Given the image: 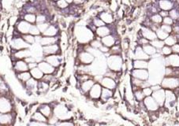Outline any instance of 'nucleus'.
<instances>
[{"label": "nucleus", "instance_id": "obj_27", "mask_svg": "<svg viewBox=\"0 0 179 126\" xmlns=\"http://www.w3.org/2000/svg\"><path fill=\"white\" fill-rule=\"evenodd\" d=\"M15 77L17 80V81L19 82L20 84L24 87V84H26V82L32 77V76H31V74H30L29 70V71H25L21 72V73L15 74Z\"/></svg>", "mask_w": 179, "mask_h": 126}, {"label": "nucleus", "instance_id": "obj_16", "mask_svg": "<svg viewBox=\"0 0 179 126\" xmlns=\"http://www.w3.org/2000/svg\"><path fill=\"white\" fill-rule=\"evenodd\" d=\"M95 83L96 81L93 78H91V79H89V80H85V81L81 82L79 87H78V89L80 91V94H82L84 96H86L87 98V94L89 92V91H90V89Z\"/></svg>", "mask_w": 179, "mask_h": 126}, {"label": "nucleus", "instance_id": "obj_42", "mask_svg": "<svg viewBox=\"0 0 179 126\" xmlns=\"http://www.w3.org/2000/svg\"><path fill=\"white\" fill-rule=\"evenodd\" d=\"M150 44H152L154 47H156V48L157 49V51H158V52L161 50V48H162V46L165 45L164 41H163V40H159V39H158V38L156 39V40L150 41Z\"/></svg>", "mask_w": 179, "mask_h": 126}, {"label": "nucleus", "instance_id": "obj_39", "mask_svg": "<svg viewBox=\"0 0 179 126\" xmlns=\"http://www.w3.org/2000/svg\"><path fill=\"white\" fill-rule=\"evenodd\" d=\"M150 19H151V21L152 23L155 24V25H157L159 26L161 25V24H162V17H161V15L159 14H152L151 17H150Z\"/></svg>", "mask_w": 179, "mask_h": 126}, {"label": "nucleus", "instance_id": "obj_36", "mask_svg": "<svg viewBox=\"0 0 179 126\" xmlns=\"http://www.w3.org/2000/svg\"><path fill=\"white\" fill-rule=\"evenodd\" d=\"M133 96H134V99L137 102L143 101L144 99L145 98V95L144 94L142 88H137V89L133 91Z\"/></svg>", "mask_w": 179, "mask_h": 126}, {"label": "nucleus", "instance_id": "obj_46", "mask_svg": "<svg viewBox=\"0 0 179 126\" xmlns=\"http://www.w3.org/2000/svg\"><path fill=\"white\" fill-rule=\"evenodd\" d=\"M29 33L32 34V35H33V36H39V35H42L41 32H40V29H39L38 27H37L36 24L31 25V28H30V30H29Z\"/></svg>", "mask_w": 179, "mask_h": 126}, {"label": "nucleus", "instance_id": "obj_23", "mask_svg": "<svg viewBox=\"0 0 179 126\" xmlns=\"http://www.w3.org/2000/svg\"><path fill=\"white\" fill-rule=\"evenodd\" d=\"M164 63L166 66H179V55L172 53L171 55L164 57Z\"/></svg>", "mask_w": 179, "mask_h": 126}, {"label": "nucleus", "instance_id": "obj_6", "mask_svg": "<svg viewBox=\"0 0 179 126\" xmlns=\"http://www.w3.org/2000/svg\"><path fill=\"white\" fill-rule=\"evenodd\" d=\"M17 115L15 111L0 113V124L2 125H14L16 123Z\"/></svg>", "mask_w": 179, "mask_h": 126}, {"label": "nucleus", "instance_id": "obj_48", "mask_svg": "<svg viewBox=\"0 0 179 126\" xmlns=\"http://www.w3.org/2000/svg\"><path fill=\"white\" fill-rule=\"evenodd\" d=\"M174 23V19L170 17V16H167V17H165L162 18V24H164V25H171L172 26Z\"/></svg>", "mask_w": 179, "mask_h": 126}, {"label": "nucleus", "instance_id": "obj_7", "mask_svg": "<svg viewBox=\"0 0 179 126\" xmlns=\"http://www.w3.org/2000/svg\"><path fill=\"white\" fill-rule=\"evenodd\" d=\"M160 85L164 89L173 90L179 86V78L173 77V76H164L160 82Z\"/></svg>", "mask_w": 179, "mask_h": 126}, {"label": "nucleus", "instance_id": "obj_21", "mask_svg": "<svg viewBox=\"0 0 179 126\" xmlns=\"http://www.w3.org/2000/svg\"><path fill=\"white\" fill-rule=\"evenodd\" d=\"M60 27L58 23H51L46 31L42 34L46 36H59L60 34Z\"/></svg>", "mask_w": 179, "mask_h": 126}, {"label": "nucleus", "instance_id": "obj_50", "mask_svg": "<svg viewBox=\"0 0 179 126\" xmlns=\"http://www.w3.org/2000/svg\"><path fill=\"white\" fill-rule=\"evenodd\" d=\"M142 91H143L144 94L145 95V97L151 96L152 94V93H153V90H152V88H151V86L142 88Z\"/></svg>", "mask_w": 179, "mask_h": 126}, {"label": "nucleus", "instance_id": "obj_38", "mask_svg": "<svg viewBox=\"0 0 179 126\" xmlns=\"http://www.w3.org/2000/svg\"><path fill=\"white\" fill-rule=\"evenodd\" d=\"M164 44L165 45H167V46H172L173 45H174L176 43H177V39H176V36H175L174 34H170L164 40Z\"/></svg>", "mask_w": 179, "mask_h": 126}, {"label": "nucleus", "instance_id": "obj_12", "mask_svg": "<svg viewBox=\"0 0 179 126\" xmlns=\"http://www.w3.org/2000/svg\"><path fill=\"white\" fill-rule=\"evenodd\" d=\"M31 25H32V24L29 23V22H27L23 19H20L17 23V25L14 26V28L17 33L22 36V35H25V34L29 33Z\"/></svg>", "mask_w": 179, "mask_h": 126}, {"label": "nucleus", "instance_id": "obj_14", "mask_svg": "<svg viewBox=\"0 0 179 126\" xmlns=\"http://www.w3.org/2000/svg\"><path fill=\"white\" fill-rule=\"evenodd\" d=\"M99 83H100L103 88H108L113 91L115 90L118 86V83L116 81V80L109 76H103L101 80Z\"/></svg>", "mask_w": 179, "mask_h": 126}, {"label": "nucleus", "instance_id": "obj_2", "mask_svg": "<svg viewBox=\"0 0 179 126\" xmlns=\"http://www.w3.org/2000/svg\"><path fill=\"white\" fill-rule=\"evenodd\" d=\"M125 59L122 55H111L107 57L108 69L114 72L122 71Z\"/></svg>", "mask_w": 179, "mask_h": 126}, {"label": "nucleus", "instance_id": "obj_1", "mask_svg": "<svg viewBox=\"0 0 179 126\" xmlns=\"http://www.w3.org/2000/svg\"><path fill=\"white\" fill-rule=\"evenodd\" d=\"M74 31V35L78 44L81 45L89 44L96 36L95 33L86 25H77Z\"/></svg>", "mask_w": 179, "mask_h": 126}, {"label": "nucleus", "instance_id": "obj_5", "mask_svg": "<svg viewBox=\"0 0 179 126\" xmlns=\"http://www.w3.org/2000/svg\"><path fill=\"white\" fill-rule=\"evenodd\" d=\"M103 87L99 82H96L87 94V100L96 102L100 99Z\"/></svg>", "mask_w": 179, "mask_h": 126}, {"label": "nucleus", "instance_id": "obj_35", "mask_svg": "<svg viewBox=\"0 0 179 126\" xmlns=\"http://www.w3.org/2000/svg\"><path fill=\"white\" fill-rule=\"evenodd\" d=\"M142 47H143L144 52H145L147 55H149L150 57H152V55H156V53L158 52V51H157V49H156V47H154L151 44L144 45V46H143Z\"/></svg>", "mask_w": 179, "mask_h": 126}, {"label": "nucleus", "instance_id": "obj_31", "mask_svg": "<svg viewBox=\"0 0 179 126\" xmlns=\"http://www.w3.org/2000/svg\"><path fill=\"white\" fill-rule=\"evenodd\" d=\"M149 61L143 59H133V69H148Z\"/></svg>", "mask_w": 179, "mask_h": 126}, {"label": "nucleus", "instance_id": "obj_19", "mask_svg": "<svg viewBox=\"0 0 179 126\" xmlns=\"http://www.w3.org/2000/svg\"><path fill=\"white\" fill-rule=\"evenodd\" d=\"M38 67L40 68L44 74H55L57 68L54 67L50 63H48L44 59L38 62Z\"/></svg>", "mask_w": 179, "mask_h": 126}, {"label": "nucleus", "instance_id": "obj_54", "mask_svg": "<svg viewBox=\"0 0 179 126\" xmlns=\"http://www.w3.org/2000/svg\"><path fill=\"white\" fill-rule=\"evenodd\" d=\"M28 65H29V69H33V68L36 67V66H38V62H35L29 63Z\"/></svg>", "mask_w": 179, "mask_h": 126}, {"label": "nucleus", "instance_id": "obj_28", "mask_svg": "<svg viewBox=\"0 0 179 126\" xmlns=\"http://www.w3.org/2000/svg\"><path fill=\"white\" fill-rule=\"evenodd\" d=\"M20 18L23 19L29 23L35 25L36 24V14H31V13H26L21 11L20 12Z\"/></svg>", "mask_w": 179, "mask_h": 126}, {"label": "nucleus", "instance_id": "obj_53", "mask_svg": "<svg viewBox=\"0 0 179 126\" xmlns=\"http://www.w3.org/2000/svg\"><path fill=\"white\" fill-rule=\"evenodd\" d=\"M160 15H161V17L163 18L165 17H167L169 16V11L168 10H160V11L159 12Z\"/></svg>", "mask_w": 179, "mask_h": 126}, {"label": "nucleus", "instance_id": "obj_20", "mask_svg": "<svg viewBox=\"0 0 179 126\" xmlns=\"http://www.w3.org/2000/svg\"><path fill=\"white\" fill-rule=\"evenodd\" d=\"M147 111H157L159 108V106L157 103L155 99L151 95V96L145 97L143 100Z\"/></svg>", "mask_w": 179, "mask_h": 126}, {"label": "nucleus", "instance_id": "obj_43", "mask_svg": "<svg viewBox=\"0 0 179 126\" xmlns=\"http://www.w3.org/2000/svg\"><path fill=\"white\" fill-rule=\"evenodd\" d=\"M20 19H21L20 16H18V15H10L8 17V19H7V22H8L10 26H14V27Z\"/></svg>", "mask_w": 179, "mask_h": 126}, {"label": "nucleus", "instance_id": "obj_29", "mask_svg": "<svg viewBox=\"0 0 179 126\" xmlns=\"http://www.w3.org/2000/svg\"><path fill=\"white\" fill-rule=\"evenodd\" d=\"M113 95H114V91L108 89V88H103L101 97H100L99 100L101 101L103 103H107L110 99L113 98Z\"/></svg>", "mask_w": 179, "mask_h": 126}, {"label": "nucleus", "instance_id": "obj_40", "mask_svg": "<svg viewBox=\"0 0 179 126\" xmlns=\"http://www.w3.org/2000/svg\"><path fill=\"white\" fill-rule=\"evenodd\" d=\"M22 38H23L25 41H26L27 44H29V45H33V44H36V37L35 36L32 35V34L30 33H27L25 34V35H22Z\"/></svg>", "mask_w": 179, "mask_h": 126}, {"label": "nucleus", "instance_id": "obj_34", "mask_svg": "<svg viewBox=\"0 0 179 126\" xmlns=\"http://www.w3.org/2000/svg\"><path fill=\"white\" fill-rule=\"evenodd\" d=\"M70 5L65 0H59L57 2H55V6L56 10H58V12L60 10H63L70 7Z\"/></svg>", "mask_w": 179, "mask_h": 126}, {"label": "nucleus", "instance_id": "obj_26", "mask_svg": "<svg viewBox=\"0 0 179 126\" xmlns=\"http://www.w3.org/2000/svg\"><path fill=\"white\" fill-rule=\"evenodd\" d=\"M60 42V39L59 36H43L41 37V40L40 41V44L42 46H47V45H51L54 44H58Z\"/></svg>", "mask_w": 179, "mask_h": 126}, {"label": "nucleus", "instance_id": "obj_13", "mask_svg": "<svg viewBox=\"0 0 179 126\" xmlns=\"http://www.w3.org/2000/svg\"><path fill=\"white\" fill-rule=\"evenodd\" d=\"M32 55V52L30 48L21 49V50H17L14 52L11 53V61H14V60H18V59H25L28 57Z\"/></svg>", "mask_w": 179, "mask_h": 126}, {"label": "nucleus", "instance_id": "obj_41", "mask_svg": "<svg viewBox=\"0 0 179 126\" xmlns=\"http://www.w3.org/2000/svg\"><path fill=\"white\" fill-rule=\"evenodd\" d=\"M159 53H160V55H162L163 58H164V57H167L169 56V55H171L173 53L172 48H171V46H167V45H164V46L161 48V50L159 51Z\"/></svg>", "mask_w": 179, "mask_h": 126}, {"label": "nucleus", "instance_id": "obj_4", "mask_svg": "<svg viewBox=\"0 0 179 126\" xmlns=\"http://www.w3.org/2000/svg\"><path fill=\"white\" fill-rule=\"evenodd\" d=\"M14 102L10 95H0V113L14 111Z\"/></svg>", "mask_w": 179, "mask_h": 126}, {"label": "nucleus", "instance_id": "obj_9", "mask_svg": "<svg viewBox=\"0 0 179 126\" xmlns=\"http://www.w3.org/2000/svg\"><path fill=\"white\" fill-rule=\"evenodd\" d=\"M97 16L101 19L106 25H111V24L116 23L114 13L112 12L111 10H105L101 11L97 14Z\"/></svg>", "mask_w": 179, "mask_h": 126}, {"label": "nucleus", "instance_id": "obj_44", "mask_svg": "<svg viewBox=\"0 0 179 126\" xmlns=\"http://www.w3.org/2000/svg\"><path fill=\"white\" fill-rule=\"evenodd\" d=\"M91 21H92V23L93 25H95L96 27L99 28L101 27V26H103V25H105L106 24L102 21L101 19L99 18L98 16H96V17H92V19H91Z\"/></svg>", "mask_w": 179, "mask_h": 126}, {"label": "nucleus", "instance_id": "obj_18", "mask_svg": "<svg viewBox=\"0 0 179 126\" xmlns=\"http://www.w3.org/2000/svg\"><path fill=\"white\" fill-rule=\"evenodd\" d=\"M119 39H120V36H119L118 33H111L101 38V42L103 45H105V46L111 48L112 46H114L116 41Z\"/></svg>", "mask_w": 179, "mask_h": 126}, {"label": "nucleus", "instance_id": "obj_11", "mask_svg": "<svg viewBox=\"0 0 179 126\" xmlns=\"http://www.w3.org/2000/svg\"><path fill=\"white\" fill-rule=\"evenodd\" d=\"M44 59L48 63H50L54 67L59 68L62 65H63L64 58L62 55H51L44 57Z\"/></svg>", "mask_w": 179, "mask_h": 126}, {"label": "nucleus", "instance_id": "obj_15", "mask_svg": "<svg viewBox=\"0 0 179 126\" xmlns=\"http://www.w3.org/2000/svg\"><path fill=\"white\" fill-rule=\"evenodd\" d=\"M129 74L131 76L136 77L142 80H147L149 78V71L145 69H133Z\"/></svg>", "mask_w": 179, "mask_h": 126}, {"label": "nucleus", "instance_id": "obj_52", "mask_svg": "<svg viewBox=\"0 0 179 126\" xmlns=\"http://www.w3.org/2000/svg\"><path fill=\"white\" fill-rule=\"evenodd\" d=\"M89 0H74V3L78 6H84Z\"/></svg>", "mask_w": 179, "mask_h": 126}, {"label": "nucleus", "instance_id": "obj_24", "mask_svg": "<svg viewBox=\"0 0 179 126\" xmlns=\"http://www.w3.org/2000/svg\"><path fill=\"white\" fill-rule=\"evenodd\" d=\"M133 53H134L133 59H143V60H147V61H149L151 59V57L144 52L143 47L140 45H137L135 47V49L133 50Z\"/></svg>", "mask_w": 179, "mask_h": 126}, {"label": "nucleus", "instance_id": "obj_3", "mask_svg": "<svg viewBox=\"0 0 179 126\" xmlns=\"http://www.w3.org/2000/svg\"><path fill=\"white\" fill-rule=\"evenodd\" d=\"M9 40V46H10V50L11 52H14L17 50H21V49L30 48L31 45L25 41L22 36L21 35L18 36H14L13 37L10 39Z\"/></svg>", "mask_w": 179, "mask_h": 126}, {"label": "nucleus", "instance_id": "obj_56", "mask_svg": "<svg viewBox=\"0 0 179 126\" xmlns=\"http://www.w3.org/2000/svg\"><path fill=\"white\" fill-rule=\"evenodd\" d=\"M51 1H52V2H57V1H59V0H51Z\"/></svg>", "mask_w": 179, "mask_h": 126}, {"label": "nucleus", "instance_id": "obj_49", "mask_svg": "<svg viewBox=\"0 0 179 126\" xmlns=\"http://www.w3.org/2000/svg\"><path fill=\"white\" fill-rule=\"evenodd\" d=\"M160 28L162 29L164 32H167L168 34H171L172 33V26L171 25H164V24H161L160 25Z\"/></svg>", "mask_w": 179, "mask_h": 126}, {"label": "nucleus", "instance_id": "obj_30", "mask_svg": "<svg viewBox=\"0 0 179 126\" xmlns=\"http://www.w3.org/2000/svg\"><path fill=\"white\" fill-rule=\"evenodd\" d=\"M50 84L44 80H39L38 83V94H47L50 91Z\"/></svg>", "mask_w": 179, "mask_h": 126}, {"label": "nucleus", "instance_id": "obj_32", "mask_svg": "<svg viewBox=\"0 0 179 126\" xmlns=\"http://www.w3.org/2000/svg\"><path fill=\"white\" fill-rule=\"evenodd\" d=\"M30 120H33V121H36V122H43V123H47V118L39 110L36 111L30 116Z\"/></svg>", "mask_w": 179, "mask_h": 126}, {"label": "nucleus", "instance_id": "obj_51", "mask_svg": "<svg viewBox=\"0 0 179 126\" xmlns=\"http://www.w3.org/2000/svg\"><path fill=\"white\" fill-rule=\"evenodd\" d=\"M171 48H172L173 53L179 55V43H176L174 45H173V46H171Z\"/></svg>", "mask_w": 179, "mask_h": 126}, {"label": "nucleus", "instance_id": "obj_37", "mask_svg": "<svg viewBox=\"0 0 179 126\" xmlns=\"http://www.w3.org/2000/svg\"><path fill=\"white\" fill-rule=\"evenodd\" d=\"M122 49L121 46V44H114L110 48L109 55H122Z\"/></svg>", "mask_w": 179, "mask_h": 126}, {"label": "nucleus", "instance_id": "obj_33", "mask_svg": "<svg viewBox=\"0 0 179 126\" xmlns=\"http://www.w3.org/2000/svg\"><path fill=\"white\" fill-rule=\"evenodd\" d=\"M29 72L31 74V76H32V77L37 80H41L43 77H44V74L43 73L42 70L38 66H36V67L33 68V69H29Z\"/></svg>", "mask_w": 179, "mask_h": 126}, {"label": "nucleus", "instance_id": "obj_45", "mask_svg": "<svg viewBox=\"0 0 179 126\" xmlns=\"http://www.w3.org/2000/svg\"><path fill=\"white\" fill-rule=\"evenodd\" d=\"M156 36H157V38L161 40H164L165 39H166V38L170 35V34H168L167 32H164L162 29H161L160 28H159L158 29L156 30Z\"/></svg>", "mask_w": 179, "mask_h": 126}, {"label": "nucleus", "instance_id": "obj_10", "mask_svg": "<svg viewBox=\"0 0 179 126\" xmlns=\"http://www.w3.org/2000/svg\"><path fill=\"white\" fill-rule=\"evenodd\" d=\"M11 62H12V67L11 68L13 69L14 74L29 70L28 63L24 59H18V60H14V61Z\"/></svg>", "mask_w": 179, "mask_h": 126}, {"label": "nucleus", "instance_id": "obj_17", "mask_svg": "<svg viewBox=\"0 0 179 126\" xmlns=\"http://www.w3.org/2000/svg\"><path fill=\"white\" fill-rule=\"evenodd\" d=\"M39 111L44 114L47 119L54 114V110L53 105L51 103H40L39 106Z\"/></svg>", "mask_w": 179, "mask_h": 126}, {"label": "nucleus", "instance_id": "obj_25", "mask_svg": "<svg viewBox=\"0 0 179 126\" xmlns=\"http://www.w3.org/2000/svg\"><path fill=\"white\" fill-rule=\"evenodd\" d=\"M17 0H1L2 11L10 15L11 11L15 8Z\"/></svg>", "mask_w": 179, "mask_h": 126}, {"label": "nucleus", "instance_id": "obj_22", "mask_svg": "<svg viewBox=\"0 0 179 126\" xmlns=\"http://www.w3.org/2000/svg\"><path fill=\"white\" fill-rule=\"evenodd\" d=\"M152 96L153 97L155 100L157 102L159 106H164L165 99H166V96H165V89L164 88H160L159 90L155 91L152 93Z\"/></svg>", "mask_w": 179, "mask_h": 126}, {"label": "nucleus", "instance_id": "obj_8", "mask_svg": "<svg viewBox=\"0 0 179 126\" xmlns=\"http://www.w3.org/2000/svg\"><path fill=\"white\" fill-rule=\"evenodd\" d=\"M43 54L44 56L51 55H62V50L60 46V44H54L51 45H47V46H42Z\"/></svg>", "mask_w": 179, "mask_h": 126}, {"label": "nucleus", "instance_id": "obj_47", "mask_svg": "<svg viewBox=\"0 0 179 126\" xmlns=\"http://www.w3.org/2000/svg\"><path fill=\"white\" fill-rule=\"evenodd\" d=\"M50 24H51V22H44V23L36 24V25H37V27H38V28L40 29L41 34H43L45 31H46L47 28H48Z\"/></svg>", "mask_w": 179, "mask_h": 126}, {"label": "nucleus", "instance_id": "obj_55", "mask_svg": "<svg viewBox=\"0 0 179 126\" xmlns=\"http://www.w3.org/2000/svg\"><path fill=\"white\" fill-rule=\"evenodd\" d=\"M65 1H66V2H67L70 5H71L74 3V0H65Z\"/></svg>", "mask_w": 179, "mask_h": 126}]
</instances>
